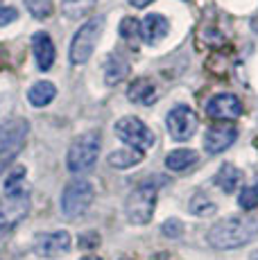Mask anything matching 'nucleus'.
Listing matches in <instances>:
<instances>
[{
    "instance_id": "f257e3e1",
    "label": "nucleus",
    "mask_w": 258,
    "mask_h": 260,
    "mask_svg": "<svg viewBox=\"0 0 258 260\" xmlns=\"http://www.w3.org/2000/svg\"><path fill=\"white\" fill-rule=\"evenodd\" d=\"M258 238V215H245V217H227L213 224L206 236V242L217 251L245 247Z\"/></svg>"
},
{
    "instance_id": "f03ea898",
    "label": "nucleus",
    "mask_w": 258,
    "mask_h": 260,
    "mask_svg": "<svg viewBox=\"0 0 258 260\" xmlns=\"http://www.w3.org/2000/svg\"><path fill=\"white\" fill-rule=\"evenodd\" d=\"M98 156H100V134L98 132H86L73 141L71 149H68V170L75 174H82L86 170L95 166Z\"/></svg>"
},
{
    "instance_id": "7ed1b4c3",
    "label": "nucleus",
    "mask_w": 258,
    "mask_h": 260,
    "mask_svg": "<svg viewBox=\"0 0 258 260\" xmlns=\"http://www.w3.org/2000/svg\"><path fill=\"white\" fill-rule=\"evenodd\" d=\"M102 27H104V18L95 16L91 21H86L82 27L75 32L71 41V63L73 66H82L91 59L93 50H95L98 41L102 37Z\"/></svg>"
},
{
    "instance_id": "20e7f679",
    "label": "nucleus",
    "mask_w": 258,
    "mask_h": 260,
    "mask_svg": "<svg viewBox=\"0 0 258 260\" xmlns=\"http://www.w3.org/2000/svg\"><path fill=\"white\" fill-rule=\"evenodd\" d=\"M156 208V186L154 183H141L129 192L125 202V213L132 224H147Z\"/></svg>"
},
{
    "instance_id": "39448f33",
    "label": "nucleus",
    "mask_w": 258,
    "mask_h": 260,
    "mask_svg": "<svg viewBox=\"0 0 258 260\" xmlns=\"http://www.w3.org/2000/svg\"><path fill=\"white\" fill-rule=\"evenodd\" d=\"M93 199H95V190L86 181V179H75L63 188L61 194V213L68 219H75L79 215H84L91 208Z\"/></svg>"
},
{
    "instance_id": "423d86ee",
    "label": "nucleus",
    "mask_w": 258,
    "mask_h": 260,
    "mask_svg": "<svg viewBox=\"0 0 258 260\" xmlns=\"http://www.w3.org/2000/svg\"><path fill=\"white\" fill-rule=\"evenodd\" d=\"M29 213V192L5 194L0 199V240L7 238Z\"/></svg>"
},
{
    "instance_id": "0eeeda50",
    "label": "nucleus",
    "mask_w": 258,
    "mask_h": 260,
    "mask_svg": "<svg viewBox=\"0 0 258 260\" xmlns=\"http://www.w3.org/2000/svg\"><path fill=\"white\" fill-rule=\"evenodd\" d=\"M27 132H29V124L23 118L7 120V122L0 124V168L7 161H12L23 149Z\"/></svg>"
},
{
    "instance_id": "6e6552de",
    "label": "nucleus",
    "mask_w": 258,
    "mask_h": 260,
    "mask_svg": "<svg viewBox=\"0 0 258 260\" xmlns=\"http://www.w3.org/2000/svg\"><path fill=\"white\" fill-rule=\"evenodd\" d=\"M116 134L118 138H122L129 147L138 149V152H145L152 145L156 143V136L150 127H147L143 120L134 118V116H125L116 122Z\"/></svg>"
},
{
    "instance_id": "1a4fd4ad",
    "label": "nucleus",
    "mask_w": 258,
    "mask_h": 260,
    "mask_svg": "<svg viewBox=\"0 0 258 260\" xmlns=\"http://www.w3.org/2000/svg\"><path fill=\"white\" fill-rule=\"evenodd\" d=\"M197 124H200L197 113L190 107H186V104L175 107L166 118V127H168V134L172 136V141H188L197 132Z\"/></svg>"
},
{
    "instance_id": "9d476101",
    "label": "nucleus",
    "mask_w": 258,
    "mask_h": 260,
    "mask_svg": "<svg viewBox=\"0 0 258 260\" xmlns=\"http://www.w3.org/2000/svg\"><path fill=\"white\" fill-rule=\"evenodd\" d=\"M32 249H34V253L41 258H59L71 249V233L68 231L39 233Z\"/></svg>"
},
{
    "instance_id": "9b49d317",
    "label": "nucleus",
    "mask_w": 258,
    "mask_h": 260,
    "mask_svg": "<svg viewBox=\"0 0 258 260\" xmlns=\"http://www.w3.org/2000/svg\"><path fill=\"white\" fill-rule=\"evenodd\" d=\"M206 116L213 120H236L242 116V104L233 93H220L206 102Z\"/></svg>"
},
{
    "instance_id": "f8f14e48",
    "label": "nucleus",
    "mask_w": 258,
    "mask_h": 260,
    "mask_svg": "<svg viewBox=\"0 0 258 260\" xmlns=\"http://www.w3.org/2000/svg\"><path fill=\"white\" fill-rule=\"evenodd\" d=\"M238 138V129L233 124H215L206 132L204 136V149L208 154H220L227 147H231L233 141Z\"/></svg>"
},
{
    "instance_id": "ddd939ff",
    "label": "nucleus",
    "mask_w": 258,
    "mask_h": 260,
    "mask_svg": "<svg viewBox=\"0 0 258 260\" xmlns=\"http://www.w3.org/2000/svg\"><path fill=\"white\" fill-rule=\"evenodd\" d=\"M32 50L39 71H50L54 63V43L46 32H37L32 37Z\"/></svg>"
},
{
    "instance_id": "4468645a",
    "label": "nucleus",
    "mask_w": 258,
    "mask_h": 260,
    "mask_svg": "<svg viewBox=\"0 0 258 260\" xmlns=\"http://www.w3.org/2000/svg\"><path fill=\"white\" fill-rule=\"evenodd\" d=\"M168 29H170V23H168L166 16H161V14H150L141 25V37L145 39L147 46H156L158 41L166 39Z\"/></svg>"
},
{
    "instance_id": "2eb2a0df",
    "label": "nucleus",
    "mask_w": 258,
    "mask_h": 260,
    "mask_svg": "<svg viewBox=\"0 0 258 260\" xmlns=\"http://www.w3.org/2000/svg\"><path fill=\"white\" fill-rule=\"evenodd\" d=\"M127 98L132 100L134 104H143V107H150L152 102L156 100V86L152 79L147 77H138L129 84L127 88Z\"/></svg>"
},
{
    "instance_id": "dca6fc26",
    "label": "nucleus",
    "mask_w": 258,
    "mask_h": 260,
    "mask_svg": "<svg viewBox=\"0 0 258 260\" xmlns=\"http://www.w3.org/2000/svg\"><path fill=\"white\" fill-rule=\"evenodd\" d=\"M129 75V61L122 54H111L104 63V84L107 86H116Z\"/></svg>"
},
{
    "instance_id": "f3484780",
    "label": "nucleus",
    "mask_w": 258,
    "mask_h": 260,
    "mask_svg": "<svg viewBox=\"0 0 258 260\" xmlns=\"http://www.w3.org/2000/svg\"><path fill=\"white\" fill-rule=\"evenodd\" d=\"M240 179H242L240 170H238L236 166H231V163H224V166L217 170V174H215V186L220 190H224L227 194H231V192H236Z\"/></svg>"
},
{
    "instance_id": "a211bd4d",
    "label": "nucleus",
    "mask_w": 258,
    "mask_h": 260,
    "mask_svg": "<svg viewBox=\"0 0 258 260\" xmlns=\"http://www.w3.org/2000/svg\"><path fill=\"white\" fill-rule=\"evenodd\" d=\"M197 163V152L192 149H175L166 156V168L172 172H183V170L192 168Z\"/></svg>"
},
{
    "instance_id": "6ab92c4d",
    "label": "nucleus",
    "mask_w": 258,
    "mask_h": 260,
    "mask_svg": "<svg viewBox=\"0 0 258 260\" xmlns=\"http://www.w3.org/2000/svg\"><path fill=\"white\" fill-rule=\"evenodd\" d=\"M57 98V88L52 82H37L27 93V100L32 107H46Z\"/></svg>"
},
{
    "instance_id": "aec40b11",
    "label": "nucleus",
    "mask_w": 258,
    "mask_h": 260,
    "mask_svg": "<svg viewBox=\"0 0 258 260\" xmlns=\"http://www.w3.org/2000/svg\"><path fill=\"white\" fill-rule=\"evenodd\" d=\"M143 161V152L134 147H127V149H118V152L109 154V166L111 168H118V170H127V168H134Z\"/></svg>"
},
{
    "instance_id": "412c9836",
    "label": "nucleus",
    "mask_w": 258,
    "mask_h": 260,
    "mask_svg": "<svg viewBox=\"0 0 258 260\" xmlns=\"http://www.w3.org/2000/svg\"><path fill=\"white\" fill-rule=\"evenodd\" d=\"M98 5V0H61V12L66 18H82L86 14L93 12V7Z\"/></svg>"
},
{
    "instance_id": "4be33fe9",
    "label": "nucleus",
    "mask_w": 258,
    "mask_h": 260,
    "mask_svg": "<svg viewBox=\"0 0 258 260\" xmlns=\"http://www.w3.org/2000/svg\"><path fill=\"white\" fill-rule=\"evenodd\" d=\"M188 208H190V213L197 215V217H208V215H213L217 211L215 202H211L204 192H195V194H192Z\"/></svg>"
},
{
    "instance_id": "5701e85b",
    "label": "nucleus",
    "mask_w": 258,
    "mask_h": 260,
    "mask_svg": "<svg viewBox=\"0 0 258 260\" xmlns=\"http://www.w3.org/2000/svg\"><path fill=\"white\" fill-rule=\"evenodd\" d=\"M23 177H25V168H14L12 172H9L7 181H5V192L7 194H18V192H25V188H23Z\"/></svg>"
},
{
    "instance_id": "b1692460",
    "label": "nucleus",
    "mask_w": 258,
    "mask_h": 260,
    "mask_svg": "<svg viewBox=\"0 0 258 260\" xmlns=\"http://www.w3.org/2000/svg\"><path fill=\"white\" fill-rule=\"evenodd\" d=\"M238 204H240V208H245V211H254V208H258V181L240 190Z\"/></svg>"
},
{
    "instance_id": "393cba45",
    "label": "nucleus",
    "mask_w": 258,
    "mask_h": 260,
    "mask_svg": "<svg viewBox=\"0 0 258 260\" xmlns=\"http://www.w3.org/2000/svg\"><path fill=\"white\" fill-rule=\"evenodd\" d=\"M25 7L34 18H39V21L52 16V0H25Z\"/></svg>"
},
{
    "instance_id": "a878e982",
    "label": "nucleus",
    "mask_w": 258,
    "mask_h": 260,
    "mask_svg": "<svg viewBox=\"0 0 258 260\" xmlns=\"http://www.w3.org/2000/svg\"><path fill=\"white\" fill-rule=\"evenodd\" d=\"M120 37L127 39V41H134L136 37H141V23L132 16L125 18V21L120 23Z\"/></svg>"
},
{
    "instance_id": "bb28decb",
    "label": "nucleus",
    "mask_w": 258,
    "mask_h": 260,
    "mask_svg": "<svg viewBox=\"0 0 258 260\" xmlns=\"http://www.w3.org/2000/svg\"><path fill=\"white\" fill-rule=\"evenodd\" d=\"M161 231H163L166 238H181L183 236V224H181V219H177V217L166 219L163 226H161Z\"/></svg>"
},
{
    "instance_id": "cd10ccee",
    "label": "nucleus",
    "mask_w": 258,
    "mask_h": 260,
    "mask_svg": "<svg viewBox=\"0 0 258 260\" xmlns=\"http://www.w3.org/2000/svg\"><path fill=\"white\" fill-rule=\"evenodd\" d=\"M16 18H18V12H16V9L0 5V27H3V25H9L12 21H16Z\"/></svg>"
},
{
    "instance_id": "c85d7f7f",
    "label": "nucleus",
    "mask_w": 258,
    "mask_h": 260,
    "mask_svg": "<svg viewBox=\"0 0 258 260\" xmlns=\"http://www.w3.org/2000/svg\"><path fill=\"white\" fill-rule=\"evenodd\" d=\"M150 3H154V0H129V5L132 7H136V9H143V7H147Z\"/></svg>"
},
{
    "instance_id": "c756f323",
    "label": "nucleus",
    "mask_w": 258,
    "mask_h": 260,
    "mask_svg": "<svg viewBox=\"0 0 258 260\" xmlns=\"http://www.w3.org/2000/svg\"><path fill=\"white\" fill-rule=\"evenodd\" d=\"M82 260H100L98 256H86V258H82Z\"/></svg>"
},
{
    "instance_id": "7c9ffc66",
    "label": "nucleus",
    "mask_w": 258,
    "mask_h": 260,
    "mask_svg": "<svg viewBox=\"0 0 258 260\" xmlns=\"http://www.w3.org/2000/svg\"><path fill=\"white\" fill-rule=\"evenodd\" d=\"M249 260H258V251H254V253H251V258Z\"/></svg>"
}]
</instances>
